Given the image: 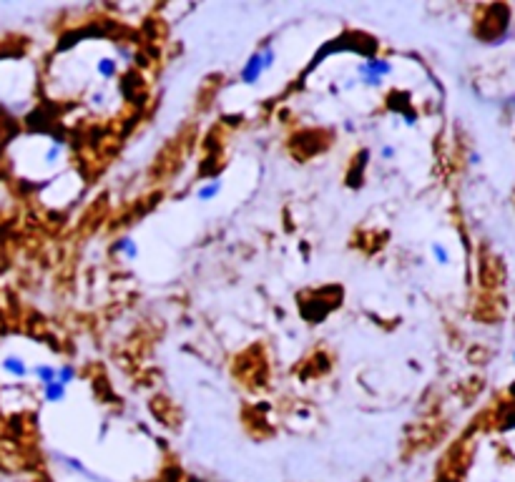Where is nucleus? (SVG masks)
<instances>
[{"mask_svg": "<svg viewBox=\"0 0 515 482\" xmlns=\"http://www.w3.org/2000/svg\"><path fill=\"white\" fill-rule=\"evenodd\" d=\"M392 73V63L385 58H372V60H362L357 66V76H360V83L365 86H380L385 76Z\"/></svg>", "mask_w": 515, "mask_h": 482, "instance_id": "obj_1", "label": "nucleus"}, {"mask_svg": "<svg viewBox=\"0 0 515 482\" xmlns=\"http://www.w3.org/2000/svg\"><path fill=\"white\" fill-rule=\"evenodd\" d=\"M264 60H262V53H254V56H249V60L244 63L242 68V83H247V86H254L262 76H264Z\"/></svg>", "mask_w": 515, "mask_h": 482, "instance_id": "obj_2", "label": "nucleus"}, {"mask_svg": "<svg viewBox=\"0 0 515 482\" xmlns=\"http://www.w3.org/2000/svg\"><path fill=\"white\" fill-rule=\"evenodd\" d=\"M66 392H68V387H63L58 380L51 382V385H43V397H45V402H51V404H58V402L66 400Z\"/></svg>", "mask_w": 515, "mask_h": 482, "instance_id": "obj_3", "label": "nucleus"}, {"mask_svg": "<svg viewBox=\"0 0 515 482\" xmlns=\"http://www.w3.org/2000/svg\"><path fill=\"white\" fill-rule=\"evenodd\" d=\"M3 369L10 372L13 377H25V374H28V365L23 362V357H15V354L3 359Z\"/></svg>", "mask_w": 515, "mask_h": 482, "instance_id": "obj_4", "label": "nucleus"}, {"mask_svg": "<svg viewBox=\"0 0 515 482\" xmlns=\"http://www.w3.org/2000/svg\"><path fill=\"white\" fill-rule=\"evenodd\" d=\"M96 73L101 76V78H113V76L118 73V63L116 58H108V56H103V58L96 60Z\"/></svg>", "mask_w": 515, "mask_h": 482, "instance_id": "obj_5", "label": "nucleus"}, {"mask_svg": "<svg viewBox=\"0 0 515 482\" xmlns=\"http://www.w3.org/2000/svg\"><path fill=\"white\" fill-rule=\"evenodd\" d=\"M33 377H36L41 385H51V382H56V377H58V367L38 365L36 369H33Z\"/></svg>", "mask_w": 515, "mask_h": 482, "instance_id": "obj_6", "label": "nucleus"}, {"mask_svg": "<svg viewBox=\"0 0 515 482\" xmlns=\"http://www.w3.org/2000/svg\"><path fill=\"white\" fill-rule=\"evenodd\" d=\"M219 194H221V181H209V183H204V186H199L196 198H199V201H211V198H216Z\"/></svg>", "mask_w": 515, "mask_h": 482, "instance_id": "obj_7", "label": "nucleus"}, {"mask_svg": "<svg viewBox=\"0 0 515 482\" xmlns=\"http://www.w3.org/2000/svg\"><path fill=\"white\" fill-rule=\"evenodd\" d=\"M113 249H116V254H124L126 259H136L139 256V246H136L133 239H118Z\"/></svg>", "mask_w": 515, "mask_h": 482, "instance_id": "obj_8", "label": "nucleus"}, {"mask_svg": "<svg viewBox=\"0 0 515 482\" xmlns=\"http://www.w3.org/2000/svg\"><path fill=\"white\" fill-rule=\"evenodd\" d=\"M56 380H58L60 385H63V387H68V385H71V382L76 380V369H73L71 365L58 367V377H56Z\"/></svg>", "mask_w": 515, "mask_h": 482, "instance_id": "obj_9", "label": "nucleus"}, {"mask_svg": "<svg viewBox=\"0 0 515 482\" xmlns=\"http://www.w3.org/2000/svg\"><path fill=\"white\" fill-rule=\"evenodd\" d=\"M433 254L440 264H448L450 256H448V251H445V246H442V244H433Z\"/></svg>", "mask_w": 515, "mask_h": 482, "instance_id": "obj_10", "label": "nucleus"}, {"mask_svg": "<svg viewBox=\"0 0 515 482\" xmlns=\"http://www.w3.org/2000/svg\"><path fill=\"white\" fill-rule=\"evenodd\" d=\"M380 156H382V159H387V161H390L392 156H395V148H392V146H382V151H380Z\"/></svg>", "mask_w": 515, "mask_h": 482, "instance_id": "obj_11", "label": "nucleus"}]
</instances>
